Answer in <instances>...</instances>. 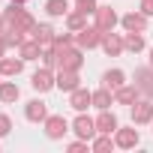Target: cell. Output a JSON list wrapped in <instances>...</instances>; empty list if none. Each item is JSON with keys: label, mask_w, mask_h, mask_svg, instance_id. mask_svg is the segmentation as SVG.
Returning a JSON list of instances; mask_svg holds the SVG:
<instances>
[{"label": "cell", "mask_w": 153, "mask_h": 153, "mask_svg": "<svg viewBox=\"0 0 153 153\" xmlns=\"http://www.w3.org/2000/svg\"><path fill=\"white\" fill-rule=\"evenodd\" d=\"M75 42H78L81 48H96V45L102 42V30H99V27H84V30H78Z\"/></svg>", "instance_id": "obj_1"}, {"label": "cell", "mask_w": 153, "mask_h": 153, "mask_svg": "<svg viewBox=\"0 0 153 153\" xmlns=\"http://www.w3.org/2000/svg\"><path fill=\"white\" fill-rule=\"evenodd\" d=\"M117 24V15H114V9H108V6H99L96 9V27L102 30V33H111V27Z\"/></svg>", "instance_id": "obj_2"}, {"label": "cell", "mask_w": 153, "mask_h": 153, "mask_svg": "<svg viewBox=\"0 0 153 153\" xmlns=\"http://www.w3.org/2000/svg\"><path fill=\"white\" fill-rule=\"evenodd\" d=\"M33 90H39V93H45V90H51L57 81H54V75L48 72V69H39V72H33Z\"/></svg>", "instance_id": "obj_3"}, {"label": "cell", "mask_w": 153, "mask_h": 153, "mask_svg": "<svg viewBox=\"0 0 153 153\" xmlns=\"http://www.w3.org/2000/svg\"><path fill=\"white\" fill-rule=\"evenodd\" d=\"M57 87L72 93L75 87H78V69H60V75H57Z\"/></svg>", "instance_id": "obj_4"}, {"label": "cell", "mask_w": 153, "mask_h": 153, "mask_svg": "<svg viewBox=\"0 0 153 153\" xmlns=\"http://www.w3.org/2000/svg\"><path fill=\"white\" fill-rule=\"evenodd\" d=\"M69 105H72L75 111H84L87 105H93V93H87V90H81V87H75V90H72Z\"/></svg>", "instance_id": "obj_5"}, {"label": "cell", "mask_w": 153, "mask_h": 153, "mask_svg": "<svg viewBox=\"0 0 153 153\" xmlns=\"http://www.w3.org/2000/svg\"><path fill=\"white\" fill-rule=\"evenodd\" d=\"M24 117H27V120H33V123L45 120V117H48V111H45V102H39V99L27 102V108H24Z\"/></svg>", "instance_id": "obj_6"}, {"label": "cell", "mask_w": 153, "mask_h": 153, "mask_svg": "<svg viewBox=\"0 0 153 153\" xmlns=\"http://www.w3.org/2000/svg\"><path fill=\"white\" fill-rule=\"evenodd\" d=\"M45 132H48V138H60V135L66 132V120H63L60 114L45 117Z\"/></svg>", "instance_id": "obj_7"}, {"label": "cell", "mask_w": 153, "mask_h": 153, "mask_svg": "<svg viewBox=\"0 0 153 153\" xmlns=\"http://www.w3.org/2000/svg\"><path fill=\"white\" fill-rule=\"evenodd\" d=\"M30 33H33V39H36L39 45H45V48H48V45H54V30H51L48 24H36Z\"/></svg>", "instance_id": "obj_8"}, {"label": "cell", "mask_w": 153, "mask_h": 153, "mask_svg": "<svg viewBox=\"0 0 153 153\" xmlns=\"http://www.w3.org/2000/svg\"><path fill=\"white\" fill-rule=\"evenodd\" d=\"M138 93H141L138 84H135V87H117V90H114V102H120V105H132V102L138 99Z\"/></svg>", "instance_id": "obj_9"}, {"label": "cell", "mask_w": 153, "mask_h": 153, "mask_svg": "<svg viewBox=\"0 0 153 153\" xmlns=\"http://www.w3.org/2000/svg\"><path fill=\"white\" fill-rule=\"evenodd\" d=\"M132 120L135 123H150L153 120V102H138L132 108Z\"/></svg>", "instance_id": "obj_10"}, {"label": "cell", "mask_w": 153, "mask_h": 153, "mask_svg": "<svg viewBox=\"0 0 153 153\" xmlns=\"http://www.w3.org/2000/svg\"><path fill=\"white\" fill-rule=\"evenodd\" d=\"M75 132H78V135L87 141V138H93V135H96V123H93L90 117H84V114H81L78 120H75Z\"/></svg>", "instance_id": "obj_11"}, {"label": "cell", "mask_w": 153, "mask_h": 153, "mask_svg": "<svg viewBox=\"0 0 153 153\" xmlns=\"http://www.w3.org/2000/svg\"><path fill=\"white\" fill-rule=\"evenodd\" d=\"M144 24H147V21H144V12H141V15H138V12L123 15V27H126L129 33H141V30H144Z\"/></svg>", "instance_id": "obj_12"}, {"label": "cell", "mask_w": 153, "mask_h": 153, "mask_svg": "<svg viewBox=\"0 0 153 153\" xmlns=\"http://www.w3.org/2000/svg\"><path fill=\"white\" fill-rule=\"evenodd\" d=\"M96 132H102V135H111V132H117V120H114V114L102 111V114H99V120H96Z\"/></svg>", "instance_id": "obj_13"}, {"label": "cell", "mask_w": 153, "mask_h": 153, "mask_svg": "<svg viewBox=\"0 0 153 153\" xmlns=\"http://www.w3.org/2000/svg\"><path fill=\"white\" fill-rule=\"evenodd\" d=\"M102 48L108 51V54H120L126 45H123V39L120 36H111V33H102Z\"/></svg>", "instance_id": "obj_14"}, {"label": "cell", "mask_w": 153, "mask_h": 153, "mask_svg": "<svg viewBox=\"0 0 153 153\" xmlns=\"http://www.w3.org/2000/svg\"><path fill=\"white\" fill-rule=\"evenodd\" d=\"M135 144H138L135 129H117V147H135Z\"/></svg>", "instance_id": "obj_15"}, {"label": "cell", "mask_w": 153, "mask_h": 153, "mask_svg": "<svg viewBox=\"0 0 153 153\" xmlns=\"http://www.w3.org/2000/svg\"><path fill=\"white\" fill-rule=\"evenodd\" d=\"M123 78H126V75H123L120 69H108L102 81H105V87H108V90H117V87H123Z\"/></svg>", "instance_id": "obj_16"}, {"label": "cell", "mask_w": 153, "mask_h": 153, "mask_svg": "<svg viewBox=\"0 0 153 153\" xmlns=\"http://www.w3.org/2000/svg\"><path fill=\"white\" fill-rule=\"evenodd\" d=\"M36 57H42L39 42H36V39H33V42H21V60H36Z\"/></svg>", "instance_id": "obj_17"}, {"label": "cell", "mask_w": 153, "mask_h": 153, "mask_svg": "<svg viewBox=\"0 0 153 153\" xmlns=\"http://www.w3.org/2000/svg\"><path fill=\"white\" fill-rule=\"evenodd\" d=\"M66 24H69V30L78 33V30L87 27V15H84V12H69V15H66Z\"/></svg>", "instance_id": "obj_18"}, {"label": "cell", "mask_w": 153, "mask_h": 153, "mask_svg": "<svg viewBox=\"0 0 153 153\" xmlns=\"http://www.w3.org/2000/svg\"><path fill=\"white\" fill-rule=\"evenodd\" d=\"M18 72H21V60L0 57V75H18Z\"/></svg>", "instance_id": "obj_19"}, {"label": "cell", "mask_w": 153, "mask_h": 153, "mask_svg": "<svg viewBox=\"0 0 153 153\" xmlns=\"http://www.w3.org/2000/svg\"><path fill=\"white\" fill-rule=\"evenodd\" d=\"M111 102H114V96L108 93V87H105V90H96V93H93V105H96V108L108 111V105H111Z\"/></svg>", "instance_id": "obj_20"}, {"label": "cell", "mask_w": 153, "mask_h": 153, "mask_svg": "<svg viewBox=\"0 0 153 153\" xmlns=\"http://www.w3.org/2000/svg\"><path fill=\"white\" fill-rule=\"evenodd\" d=\"M15 99H18V87H15L12 81L0 84V102H15Z\"/></svg>", "instance_id": "obj_21"}, {"label": "cell", "mask_w": 153, "mask_h": 153, "mask_svg": "<svg viewBox=\"0 0 153 153\" xmlns=\"http://www.w3.org/2000/svg\"><path fill=\"white\" fill-rule=\"evenodd\" d=\"M45 9H48V15H69V3L66 0H48Z\"/></svg>", "instance_id": "obj_22"}, {"label": "cell", "mask_w": 153, "mask_h": 153, "mask_svg": "<svg viewBox=\"0 0 153 153\" xmlns=\"http://www.w3.org/2000/svg\"><path fill=\"white\" fill-rule=\"evenodd\" d=\"M138 78H141L138 90H147V93H153V66H150V69H141V72H138Z\"/></svg>", "instance_id": "obj_23"}, {"label": "cell", "mask_w": 153, "mask_h": 153, "mask_svg": "<svg viewBox=\"0 0 153 153\" xmlns=\"http://www.w3.org/2000/svg\"><path fill=\"white\" fill-rule=\"evenodd\" d=\"M123 45H126L129 51H135V54H138V51L144 48V36H141V33H129V36L123 39Z\"/></svg>", "instance_id": "obj_24"}, {"label": "cell", "mask_w": 153, "mask_h": 153, "mask_svg": "<svg viewBox=\"0 0 153 153\" xmlns=\"http://www.w3.org/2000/svg\"><path fill=\"white\" fill-rule=\"evenodd\" d=\"M99 6H96V0H78V12H84V15H93Z\"/></svg>", "instance_id": "obj_25"}, {"label": "cell", "mask_w": 153, "mask_h": 153, "mask_svg": "<svg viewBox=\"0 0 153 153\" xmlns=\"http://www.w3.org/2000/svg\"><path fill=\"white\" fill-rule=\"evenodd\" d=\"M108 147H111V138H105V135L93 141V150H96V153H102V150H108Z\"/></svg>", "instance_id": "obj_26"}, {"label": "cell", "mask_w": 153, "mask_h": 153, "mask_svg": "<svg viewBox=\"0 0 153 153\" xmlns=\"http://www.w3.org/2000/svg\"><path fill=\"white\" fill-rule=\"evenodd\" d=\"M9 129H12V120H9L6 114H0V135H6Z\"/></svg>", "instance_id": "obj_27"}, {"label": "cell", "mask_w": 153, "mask_h": 153, "mask_svg": "<svg viewBox=\"0 0 153 153\" xmlns=\"http://www.w3.org/2000/svg\"><path fill=\"white\" fill-rule=\"evenodd\" d=\"M141 12L144 15H153V0H141Z\"/></svg>", "instance_id": "obj_28"}, {"label": "cell", "mask_w": 153, "mask_h": 153, "mask_svg": "<svg viewBox=\"0 0 153 153\" xmlns=\"http://www.w3.org/2000/svg\"><path fill=\"white\" fill-rule=\"evenodd\" d=\"M84 147H87L84 141H78V144H69V150H72V153H78V150H84Z\"/></svg>", "instance_id": "obj_29"}, {"label": "cell", "mask_w": 153, "mask_h": 153, "mask_svg": "<svg viewBox=\"0 0 153 153\" xmlns=\"http://www.w3.org/2000/svg\"><path fill=\"white\" fill-rule=\"evenodd\" d=\"M3 51H6V39L0 36V57H3Z\"/></svg>", "instance_id": "obj_30"}, {"label": "cell", "mask_w": 153, "mask_h": 153, "mask_svg": "<svg viewBox=\"0 0 153 153\" xmlns=\"http://www.w3.org/2000/svg\"><path fill=\"white\" fill-rule=\"evenodd\" d=\"M150 66H153V48H150Z\"/></svg>", "instance_id": "obj_31"}, {"label": "cell", "mask_w": 153, "mask_h": 153, "mask_svg": "<svg viewBox=\"0 0 153 153\" xmlns=\"http://www.w3.org/2000/svg\"><path fill=\"white\" fill-rule=\"evenodd\" d=\"M0 33H3V18H0Z\"/></svg>", "instance_id": "obj_32"}, {"label": "cell", "mask_w": 153, "mask_h": 153, "mask_svg": "<svg viewBox=\"0 0 153 153\" xmlns=\"http://www.w3.org/2000/svg\"><path fill=\"white\" fill-rule=\"evenodd\" d=\"M12 3H24V0H12Z\"/></svg>", "instance_id": "obj_33"}]
</instances>
